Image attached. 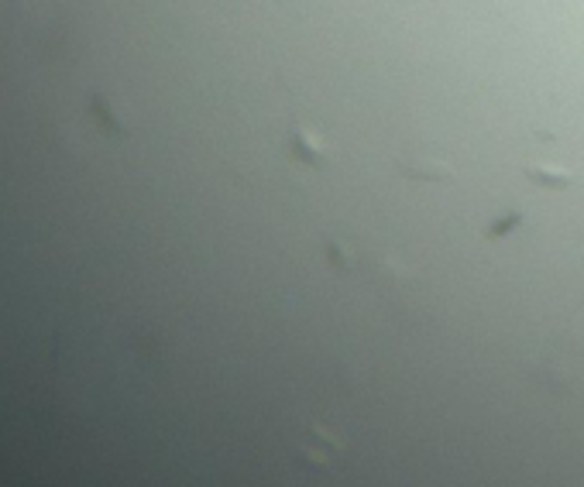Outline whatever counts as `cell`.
I'll use <instances>...</instances> for the list:
<instances>
[{"instance_id":"6da1fadb","label":"cell","mask_w":584,"mask_h":487,"mask_svg":"<svg viewBox=\"0 0 584 487\" xmlns=\"http://www.w3.org/2000/svg\"><path fill=\"white\" fill-rule=\"evenodd\" d=\"M292 141H295V155H299L302 162L320 165V155H327V148H320V144L313 141V134H309V130H302L299 123L292 127Z\"/></svg>"},{"instance_id":"7a4b0ae2","label":"cell","mask_w":584,"mask_h":487,"mask_svg":"<svg viewBox=\"0 0 584 487\" xmlns=\"http://www.w3.org/2000/svg\"><path fill=\"white\" fill-rule=\"evenodd\" d=\"M530 179H536L543 186H567L571 182V172H560V168H540V165H533L530 168Z\"/></svg>"}]
</instances>
